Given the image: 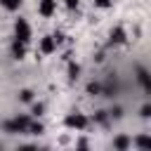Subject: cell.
<instances>
[{
    "label": "cell",
    "mask_w": 151,
    "mask_h": 151,
    "mask_svg": "<svg viewBox=\"0 0 151 151\" xmlns=\"http://www.w3.org/2000/svg\"><path fill=\"white\" fill-rule=\"evenodd\" d=\"M57 12V0H40L38 2V14L40 17H52Z\"/></svg>",
    "instance_id": "obj_8"
},
{
    "label": "cell",
    "mask_w": 151,
    "mask_h": 151,
    "mask_svg": "<svg viewBox=\"0 0 151 151\" xmlns=\"http://www.w3.org/2000/svg\"><path fill=\"white\" fill-rule=\"evenodd\" d=\"M42 111H45V106H42V104H40V101H38V104H33V106H31V116H33V118H38V116H42Z\"/></svg>",
    "instance_id": "obj_20"
},
{
    "label": "cell",
    "mask_w": 151,
    "mask_h": 151,
    "mask_svg": "<svg viewBox=\"0 0 151 151\" xmlns=\"http://www.w3.org/2000/svg\"><path fill=\"white\" fill-rule=\"evenodd\" d=\"M132 144L137 149H142V151H151V134H137Z\"/></svg>",
    "instance_id": "obj_11"
},
{
    "label": "cell",
    "mask_w": 151,
    "mask_h": 151,
    "mask_svg": "<svg viewBox=\"0 0 151 151\" xmlns=\"http://www.w3.org/2000/svg\"><path fill=\"white\" fill-rule=\"evenodd\" d=\"M64 125H66L68 130H78V132H80V130H85V127L90 125V118H87L85 113H78V111H76V113H68V116L64 118Z\"/></svg>",
    "instance_id": "obj_3"
},
{
    "label": "cell",
    "mask_w": 151,
    "mask_h": 151,
    "mask_svg": "<svg viewBox=\"0 0 151 151\" xmlns=\"http://www.w3.org/2000/svg\"><path fill=\"white\" fill-rule=\"evenodd\" d=\"M109 116H111V120H120L123 118V109L120 106H111L109 109Z\"/></svg>",
    "instance_id": "obj_18"
},
{
    "label": "cell",
    "mask_w": 151,
    "mask_h": 151,
    "mask_svg": "<svg viewBox=\"0 0 151 151\" xmlns=\"http://www.w3.org/2000/svg\"><path fill=\"white\" fill-rule=\"evenodd\" d=\"M139 116H142L144 120H149V118H151V101H146V104L139 109Z\"/></svg>",
    "instance_id": "obj_19"
},
{
    "label": "cell",
    "mask_w": 151,
    "mask_h": 151,
    "mask_svg": "<svg viewBox=\"0 0 151 151\" xmlns=\"http://www.w3.org/2000/svg\"><path fill=\"white\" fill-rule=\"evenodd\" d=\"M76 146H78V149H87V146H90V142H87V139H78V142H76Z\"/></svg>",
    "instance_id": "obj_24"
},
{
    "label": "cell",
    "mask_w": 151,
    "mask_h": 151,
    "mask_svg": "<svg viewBox=\"0 0 151 151\" xmlns=\"http://www.w3.org/2000/svg\"><path fill=\"white\" fill-rule=\"evenodd\" d=\"M109 120H111V116H109V111H104V109H99V111L94 113V123H97V125H101V127H106V125H109Z\"/></svg>",
    "instance_id": "obj_14"
},
{
    "label": "cell",
    "mask_w": 151,
    "mask_h": 151,
    "mask_svg": "<svg viewBox=\"0 0 151 151\" xmlns=\"http://www.w3.org/2000/svg\"><path fill=\"white\" fill-rule=\"evenodd\" d=\"M85 92L92 94V97H101V80H90L87 87H85Z\"/></svg>",
    "instance_id": "obj_13"
},
{
    "label": "cell",
    "mask_w": 151,
    "mask_h": 151,
    "mask_svg": "<svg viewBox=\"0 0 151 151\" xmlns=\"http://www.w3.org/2000/svg\"><path fill=\"white\" fill-rule=\"evenodd\" d=\"M134 76H137V83H139L142 92H144V94H151V71L137 64V66H134Z\"/></svg>",
    "instance_id": "obj_4"
},
{
    "label": "cell",
    "mask_w": 151,
    "mask_h": 151,
    "mask_svg": "<svg viewBox=\"0 0 151 151\" xmlns=\"http://www.w3.org/2000/svg\"><path fill=\"white\" fill-rule=\"evenodd\" d=\"M14 38H19V40L26 42V45L31 42V26H28V21L21 19V17L14 21Z\"/></svg>",
    "instance_id": "obj_5"
},
{
    "label": "cell",
    "mask_w": 151,
    "mask_h": 151,
    "mask_svg": "<svg viewBox=\"0 0 151 151\" xmlns=\"http://www.w3.org/2000/svg\"><path fill=\"white\" fill-rule=\"evenodd\" d=\"M31 120H33V116H17V118L5 120V123H2V130H5L7 134H26Z\"/></svg>",
    "instance_id": "obj_1"
},
{
    "label": "cell",
    "mask_w": 151,
    "mask_h": 151,
    "mask_svg": "<svg viewBox=\"0 0 151 151\" xmlns=\"http://www.w3.org/2000/svg\"><path fill=\"white\" fill-rule=\"evenodd\" d=\"M52 38H54V42H57V47H59V45H61V42H64V38H66V35H64V33H59V31H57V33H52Z\"/></svg>",
    "instance_id": "obj_22"
},
{
    "label": "cell",
    "mask_w": 151,
    "mask_h": 151,
    "mask_svg": "<svg viewBox=\"0 0 151 151\" xmlns=\"http://www.w3.org/2000/svg\"><path fill=\"white\" fill-rule=\"evenodd\" d=\"M113 5V0H94V7H99V9H109Z\"/></svg>",
    "instance_id": "obj_21"
},
{
    "label": "cell",
    "mask_w": 151,
    "mask_h": 151,
    "mask_svg": "<svg viewBox=\"0 0 151 151\" xmlns=\"http://www.w3.org/2000/svg\"><path fill=\"white\" fill-rule=\"evenodd\" d=\"M0 149H2V144H0Z\"/></svg>",
    "instance_id": "obj_25"
},
{
    "label": "cell",
    "mask_w": 151,
    "mask_h": 151,
    "mask_svg": "<svg viewBox=\"0 0 151 151\" xmlns=\"http://www.w3.org/2000/svg\"><path fill=\"white\" fill-rule=\"evenodd\" d=\"M127 40V33H125V28L123 26H116L111 33H109V45L113 47V45H123Z\"/></svg>",
    "instance_id": "obj_6"
},
{
    "label": "cell",
    "mask_w": 151,
    "mask_h": 151,
    "mask_svg": "<svg viewBox=\"0 0 151 151\" xmlns=\"http://www.w3.org/2000/svg\"><path fill=\"white\" fill-rule=\"evenodd\" d=\"M118 90H120V85H118V73H116V71L106 73V78L101 80V97L113 99V97L118 94Z\"/></svg>",
    "instance_id": "obj_2"
},
{
    "label": "cell",
    "mask_w": 151,
    "mask_h": 151,
    "mask_svg": "<svg viewBox=\"0 0 151 151\" xmlns=\"http://www.w3.org/2000/svg\"><path fill=\"white\" fill-rule=\"evenodd\" d=\"M9 52H12V59H24L26 57V42H21L19 38H14L12 40V45H9Z\"/></svg>",
    "instance_id": "obj_7"
},
{
    "label": "cell",
    "mask_w": 151,
    "mask_h": 151,
    "mask_svg": "<svg viewBox=\"0 0 151 151\" xmlns=\"http://www.w3.org/2000/svg\"><path fill=\"white\" fill-rule=\"evenodd\" d=\"M78 5H80V0H66V7L68 9H78Z\"/></svg>",
    "instance_id": "obj_23"
},
{
    "label": "cell",
    "mask_w": 151,
    "mask_h": 151,
    "mask_svg": "<svg viewBox=\"0 0 151 151\" xmlns=\"http://www.w3.org/2000/svg\"><path fill=\"white\" fill-rule=\"evenodd\" d=\"M42 132H45L42 123H40V120H31V125H28V132H26V134H42Z\"/></svg>",
    "instance_id": "obj_15"
},
{
    "label": "cell",
    "mask_w": 151,
    "mask_h": 151,
    "mask_svg": "<svg viewBox=\"0 0 151 151\" xmlns=\"http://www.w3.org/2000/svg\"><path fill=\"white\" fill-rule=\"evenodd\" d=\"M0 5L7 9V12H17L21 7V0H0Z\"/></svg>",
    "instance_id": "obj_16"
},
{
    "label": "cell",
    "mask_w": 151,
    "mask_h": 151,
    "mask_svg": "<svg viewBox=\"0 0 151 151\" xmlns=\"http://www.w3.org/2000/svg\"><path fill=\"white\" fill-rule=\"evenodd\" d=\"M38 50H40V54H52V52L57 50L54 38H52V35H45V38L40 40V47H38Z\"/></svg>",
    "instance_id": "obj_9"
},
{
    "label": "cell",
    "mask_w": 151,
    "mask_h": 151,
    "mask_svg": "<svg viewBox=\"0 0 151 151\" xmlns=\"http://www.w3.org/2000/svg\"><path fill=\"white\" fill-rule=\"evenodd\" d=\"M66 71H68V80H71V83H76V80L80 78V64H76V61H68Z\"/></svg>",
    "instance_id": "obj_12"
},
{
    "label": "cell",
    "mask_w": 151,
    "mask_h": 151,
    "mask_svg": "<svg viewBox=\"0 0 151 151\" xmlns=\"http://www.w3.org/2000/svg\"><path fill=\"white\" fill-rule=\"evenodd\" d=\"M19 101H24V104H31V101H33V90H28V87L19 90Z\"/></svg>",
    "instance_id": "obj_17"
},
{
    "label": "cell",
    "mask_w": 151,
    "mask_h": 151,
    "mask_svg": "<svg viewBox=\"0 0 151 151\" xmlns=\"http://www.w3.org/2000/svg\"><path fill=\"white\" fill-rule=\"evenodd\" d=\"M130 146H132V139H130L127 134H118V137L113 139V149H116V151H127Z\"/></svg>",
    "instance_id": "obj_10"
}]
</instances>
